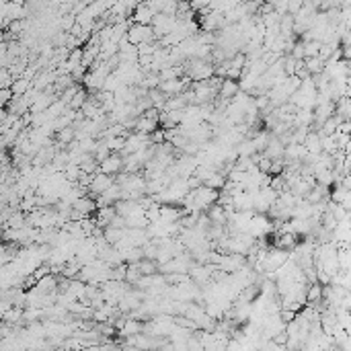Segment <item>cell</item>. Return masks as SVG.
I'll list each match as a JSON object with an SVG mask.
<instances>
[{
	"mask_svg": "<svg viewBox=\"0 0 351 351\" xmlns=\"http://www.w3.org/2000/svg\"><path fill=\"white\" fill-rule=\"evenodd\" d=\"M99 171H101V173H105V175L117 177V175L123 171V156H121L119 152L109 154L103 163H99Z\"/></svg>",
	"mask_w": 351,
	"mask_h": 351,
	"instance_id": "cell-1",
	"label": "cell"
},
{
	"mask_svg": "<svg viewBox=\"0 0 351 351\" xmlns=\"http://www.w3.org/2000/svg\"><path fill=\"white\" fill-rule=\"evenodd\" d=\"M156 11L148 5V3H140L134 11V23H144V25H150L152 19H154Z\"/></svg>",
	"mask_w": 351,
	"mask_h": 351,
	"instance_id": "cell-2",
	"label": "cell"
},
{
	"mask_svg": "<svg viewBox=\"0 0 351 351\" xmlns=\"http://www.w3.org/2000/svg\"><path fill=\"white\" fill-rule=\"evenodd\" d=\"M240 92V82L238 80H232V78H224L220 86V99H234L236 94Z\"/></svg>",
	"mask_w": 351,
	"mask_h": 351,
	"instance_id": "cell-3",
	"label": "cell"
},
{
	"mask_svg": "<svg viewBox=\"0 0 351 351\" xmlns=\"http://www.w3.org/2000/svg\"><path fill=\"white\" fill-rule=\"evenodd\" d=\"M88 101V90L86 88H80L76 94H74V99L70 101V109H76V111H80L82 109V105Z\"/></svg>",
	"mask_w": 351,
	"mask_h": 351,
	"instance_id": "cell-4",
	"label": "cell"
}]
</instances>
